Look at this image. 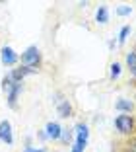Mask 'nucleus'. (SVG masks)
Segmentation results:
<instances>
[{"mask_svg": "<svg viewBox=\"0 0 136 152\" xmlns=\"http://www.w3.org/2000/svg\"><path fill=\"white\" fill-rule=\"evenodd\" d=\"M127 66L132 74H136V51H130L127 53Z\"/></svg>", "mask_w": 136, "mask_h": 152, "instance_id": "nucleus-11", "label": "nucleus"}, {"mask_svg": "<svg viewBox=\"0 0 136 152\" xmlns=\"http://www.w3.org/2000/svg\"><path fill=\"white\" fill-rule=\"evenodd\" d=\"M58 115L64 117V119H68V117L72 115V103L68 102V99H64V102L58 103Z\"/></svg>", "mask_w": 136, "mask_h": 152, "instance_id": "nucleus-9", "label": "nucleus"}, {"mask_svg": "<svg viewBox=\"0 0 136 152\" xmlns=\"http://www.w3.org/2000/svg\"><path fill=\"white\" fill-rule=\"evenodd\" d=\"M115 129L121 134H132L134 133V117L130 113H121L115 117Z\"/></svg>", "mask_w": 136, "mask_h": 152, "instance_id": "nucleus-1", "label": "nucleus"}, {"mask_svg": "<svg viewBox=\"0 0 136 152\" xmlns=\"http://www.w3.org/2000/svg\"><path fill=\"white\" fill-rule=\"evenodd\" d=\"M119 76H121V64H119V63H113V64H111V78H113V80H117Z\"/></svg>", "mask_w": 136, "mask_h": 152, "instance_id": "nucleus-13", "label": "nucleus"}, {"mask_svg": "<svg viewBox=\"0 0 136 152\" xmlns=\"http://www.w3.org/2000/svg\"><path fill=\"white\" fill-rule=\"evenodd\" d=\"M39 63H41L39 49H37L35 45H29V47L22 53V64H23V66H29V68H35V70H37Z\"/></svg>", "mask_w": 136, "mask_h": 152, "instance_id": "nucleus-2", "label": "nucleus"}, {"mask_svg": "<svg viewBox=\"0 0 136 152\" xmlns=\"http://www.w3.org/2000/svg\"><path fill=\"white\" fill-rule=\"evenodd\" d=\"M134 78H136V74H134Z\"/></svg>", "mask_w": 136, "mask_h": 152, "instance_id": "nucleus-18", "label": "nucleus"}, {"mask_svg": "<svg viewBox=\"0 0 136 152\" xmlns=\"http://www.w3.org/2000/svg\"><path fill=\"white\" fill-rule=\"evenodd\" d=\"M45 134H47V139L51 140H58L62 134V127L58 125L57 121H49L47 125H45Z\"/></svg>", "mask_w": 136, "mask_h": 152, "instance_id": "nucleus-5", "label": "nucleus"}, {"mask_svg": "<svg viewBox=\"0 0 136 152\" xmlns=\"http://www.w3.org/2000/svg\"><path fill=\"white\" fill-rule=\"evenodd\" d=\"M0 140L6 144H14V137H12V125L10 121H0Z\"/></svg>", "mask_w": 136, "mask_h": 152, "instance_id": "nucleus-6", "label": "nucleus"}, {"mask_svg": "<svg viewBox=\"0 0 136 152\" xmlns=\"http://www.w3.org/2000/svg\"><path fill=\"white\" fill-rule=\"evenodd\" d=\"M117 14H119V16H130V14H132V8H130V6H119V8H117Z\"/></svg>", "mask_w": 136, "mask_h": 152, "instance_id": "nucleus-14", "label": "nucleus"}, {"mask_svg": "<svg viewBox=\"0 0 136 152\" xmlns=\"http://www.w3.org/2000/svg\"><path fill=\"white\" fill-rule=\"evenodd\" d=\"M0 61H2V64H6V66H14V64L18 63V53H16L12 47H4L2 53H0Z\"/></svg>", "mask_w": 136, "mask_h": 152, "instance_id": "nucleus-3", "label": "nucleus"}, {"mask_svg": "<svg viewBox=\"0 0 136 152\" xmlns=\"http://www.w3.org/2000/svg\"><path fill=\"white\" fill-rule=\"evenodd\" d=\"M115 109L121 111V113H130L132 109H134V103H132L130 99H127V98H121L117 103H115Z\"/></svg>", "mask_w": 136, "mask_h": 152, "instance_id": "nucleus-8", "label": "nucleus"}, {"mask_svg": "<svg viewBox=\"0 0 136 152\" xmlns=\"http://www.w3.org/2000/svg\"><path fill=\"white\" fill-rule=\"evenodd\" d=\"M23 152H45V148H33V146H25Z\"/></svg>", "mask_w": 136, "mask_h": 152, "instance_id": "nucleus-17", "label": "nucleus"}, {"mask_svg": "<svg viewBox=\"0 0 136 152\" xmlns=\"http://www.w3.org/2000/svg\"><path fill=\"white\" fill-rule=\"evenodd\" d=\"M95 20H97V23H101V26L109 22V10H107V6H99V8H97Z\"/></svg>", "mask_w": 136, "mask_h": 152, "instance_id": "nucleus-10", "label": "nucleus"}, {"mask_svg": "<svg viewBox=\"0 0 136 152\" xmlns=\"http://www.w3.org/2000/svg\"><path fill=\"white\" fill-rule=\"evenodd\" d=\"M88 137H89V129L86 123H78L76 125V144H80V146L86 148V144H88Z\"/></svg>", "mask_w": 136, "mask_h": 152, "instance_id": "nucleus-4", "label": "nucleus"}, {"mask_svg": "<svg viewBox=\"0 0 136 152\" xmlns=\"http://www.w3.org/2000/svg\"><path fill=\"white\" fill-rule=\"evenodd\" d=\"M20 92H22V82H14L12 88L8 90V105L10 107H16V102H18Z\"/></svg>", "mask_w": 136, "mask_h": 152, "instance_id": "nucleus-7", "label": "nucleus"}, {"mask_svg": "<svg viewBox=\"0 0 136 152\" xmlns=\"http://www.w3.org/2000/svg\"><path fill=\"white\" fill-rule=\"evenodd\" d=\"M128 35H130V26H123L121 27V33H119V43L124 45V41L128 39Z\"/></svg>", "mask_w": 136, "mask_h": 152, "instance_id": "nucleus-12", "label": "nucleus"}, {"mask_svg": "<svg viewBox=\"0 0 136 152\" xmlns=\"http://www.w3.org/2000/svg\"><path fill=\"white\" fill-rule=\"evenodd\" d=\"M72 139V131L70 129H62V134H60V140L62 142H66L68 144V140Z\"/></svg>", "mask_w": 136, "mask_h": 152, "instance_id": "nucleus-15", "label": "nucleus"}, {"mask_svg": "<svg viewBox=\"0 0 136 152\" xmlns=\"http://www.w3.org/2000/svg\"><path fill=\"white\" fill-rule=\"evenodd\" d=\"M128 152H136V137L128 142Z\"/></svg>", "mask_w": 136, "mask_h": 152, "instance_id": "nucleus-16", "label": "nucleus"}]
</instances>
